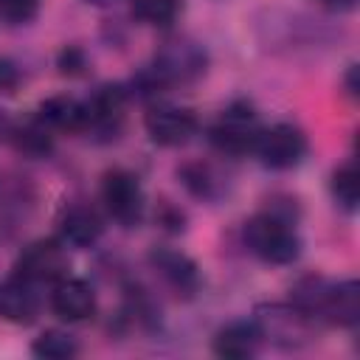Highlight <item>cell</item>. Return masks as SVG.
Segmentation results:
<instances>
[{
  "label": "cell",
  "instance_id": "cell-23",
  "mask_svg": "<svg viewBox=\"0 0 360 360\" xmlns=\"http://www.w3.org/2000/svg\"><path fill=\"white\" fill-rule=\"evenodd\" d=\"M17 84H20V68L11 59L0 56V93H11Z\"/></svg>",
  "mask_w": 360,
  "mask_h": 360
},
{
  "label": "cell",
  "instance_id": "cell-2",
  "mask_svg": "<svg viewBox=\"0 0 360 360\" xmlns=\"http://www.w3.org/2000/svg\"><path fill=\"white\" fill-rule=\"evenodd\" d=\"M205 65H208V56L200 42L188 37H172L155 51L152 65L138 76L141 82H135V87L143 90L141 96H158L172 84L197 82L205 73Z\"/></svg>",
  "mask_w": 360,
  "mask_h": 360
},
{
  "label": "cell",
  "instance_id": "cell-10",
  "mask_svg": "<svg viewBox=\"0 0 360 360\" xmlns=\"http://www.w3.org/2000/svg\"><path fill=\"white\" fill-rule=\"evenodd\" d=\"M51 312L68 323L87 321L96 312V292L84 278L65 276L56 284H51Z\"/></svg>",
  "mask_w": 360,
  "mask_h": 360
},
{
  "label": "cell",
  "instance_id": "cell-11",
  "mask_svg": "<svg viewBox=\"0 0 360 360\" xmlns=\"http://www.w3.org/2000/svg\"><path fill=\"white\" fill-rule=\"evenodd\" d=\"M56 225H59V239L73 248H93L104 233V217L87 202L65 205Z\"/></svg>",
  "mask_w": 360,
  "mask_h": 360
},
{
  "label": "cell",
  "instance_id": "cell-21",
  "mask_svg": "<svg viewBox=\"0 0 360 360\" xmlns=\"http://www.w3.org/2000/svg\"><path fill=\"white\" fill-rule=\"evenodd\" d=\"M332 197L340 208L346 211H354L357 208V197H360V186H357V172H354V163H343L340 169H335L332 174Z\"/></svg>",
  "mask_w": 360,
  "mask_h": 360
},
{
  "label": "cell",
  "instance_id": "cell-25",
  "mask_svg": "<svg viewBox=\"0 0 360 360\" xmlns=\"http://www.w3.org/2000/svg\"><path fill=\"white\" fill-rule=\"evenodd\" d=\"M11 127H14V124H11V121L6 118V112L0 110V141H3V138H8V132H11Z\"/></svg>",
  "mask_w": 360,
  "mask_h": 360
},
{
  "label": "cell",
  "instance_id": "cell-13",
  "mask_svg": "<svg viewBox=\"0 0 360 360\" xmlns=\"http://www.w3.org/2000/svg\"><path fill=\"white\" fill-rule=\"evenodd\" d=\"M149 264L155 267V273L177 292V295H194L197 287H200V273H197V264L180 253V250H172V248H155L149 253Z\"/></svg>",
  "mask_w": 360,
  "mask_h": 360
},
{
  "label": "cell",
  "instance_id": "cell-26",
  "mask_svg": "<svg viewBox=\"0 0 360 360\" xmlns=\"http://www.w3.org/2000/svg\"><path fill=\"white\" fill-rule=\"evenodd\" d=\"M84 3H90V6H110V3H115V0H84Z\"/></svg>",
  "mask_w": 360,
  "mask_h": 360
},
{
  "label": "cell",
  "instance_id": "cell-5",
  "mask_svg": "<svg viewBox=\"0 0 360 360\" xmlns=\"http://www.w3.org/2000/svg\"><path fill=\"white\" fill-rule=\"evenodd\" d=\"M101 202L112 222L121 228H135L143 219L146 197L138 174L129 169H110L101 177Z\"/></svg>",
  "mask_w": 360,
  "mask_h": 360
},
{
  "label": "cell",
  "instance_id": "cell-20",
  "mask_svg": "<svg viewBox=\"0 0 360 360\" xmlns=\"http://www.w3.org/2000/svg\"><path fill=\"white\" fill-rule=\"evenodd\" d=\"M132 17L146 25H169L183 8V0H129Z\"/></svg>",
  "mask_w": 360,
  "mask_h": 360
},
{
  "label": "cell",
  "instance_id": "cell-6",
  "mask_svg": "<svg viewBox=\"0 0 360 360\" xmlns=\"http://www.w3.org/2000/svg\"><path fill=\"white\" fill-rule=\"evenodd\" d=\"M307 135L295 127V124H273V127H262V135L256 141V155L262 160V166L273 169V172H287L295 169L304 158H307Z\"/></svg>",
  "mask_w": 360,
  "mask_h": 360
},
{
  "label": "cell",
  "instance_id": "cell-18",
  "mask_svg": "<svg viewBox=\"0 0 360 360\" xmlns=\"http://www.w3.org/2000/svg\"><path fill=\"white\" fill-rule=\"evenodd\" d=\"M8 141L14 143V149L25 158H48L53 149V129L45 127L37 115L20 127H11Z\"/></svg>",
  "mask_w": 360,
  "mask_h": 360
},
{
  "label": "cell",
  "instance_id": "cell-15",
  "mask_svg": "<svg viewBox=\"0 0 360 360\" xmlns=\"http://www.w3.org/2000/svg\"><path fill=\"white\" fill-rule=\"evenodd\" d=\"M177 174L183 180L186 191L197 200H205V202L219 200L228 188V180L222 177V172L214 163H205V160H188V163L180 166Z\"/></svg>",
  "mask_w": 360,
  "mask_h": 360
},
{
  "label": "cell",
  "instance_id": "cell-19",
  "mask_svg": "<svg viewBox=\"0 0 360 360\" xmlns=\"http://www.w3.org/2000/svg\"><path fill=\"white\" fill-rule=\"evenodd\" d=\"M31 352L42 360H68V357H76L79 354V343L73 335L62 332V329H45L34 343H31Z\"/></svg>",
  "mask_w": 360,
  "mask_h": 360
},
{
  "label": "cell",
  "instance_id": "cell-17",
  "mask_svg": "<svg viewBox=\"0 0 360 360\" xmlns=\"http://www.w3.org/2000/svg\"><path fill=\"white\" fill-rule=\"evenodd\" d=\"M34 208V188L25 177H0V222H20Z\"/></svg>",
  "mask_w": 360,
  "mask_h": 360
},
{
  "label": "cell",
  "instance_id": "cell-14",
  "mask_svg": "<svg viewBox=\"0 0 360 360\" xmlns=\"http://www.w3.org/2000/svg\"><path fill=\"white\" fill-rule=\"evenodd\" d=\"M262 329L256 321H231L214 335V354L225 360H245L259 352Z\"/></svg>",
  "mask_w": 360,
  "mask_h": 360
},
{
  "label": "cell",
  "instance_id": "cell-8",
  "mask_svg": "<svg viewBox=\"0 0 360 360\" xmlns=\"http://www.w3.org/2000/svg\"><path fill=\"white\" fill-rule=\"evenodd\" d=\"M146 135L152 138V143L158 146H183L188 143L197 129H200V118L194 115V110L188 107H172V104H155L146 118H143Z\"/></svg>",
  "mask_w": 360,
  "mask_h": 360
},
{
  "label": "cell",
  "instance_id": "cell-24",
  "mask_svg": "<svg viewBox=\"0 0 360 360\" xmlns=\"http://www.w3.org/2000/svg\"><path fill=\"white\" fill-rule=\"evenodd\" d=\"M82 68H84V56H82V51H79V48H65L62 56H59V70L76 76V73H82Z\"/></svg>",
  "mask_w": 360,
  "mask_h": 360
},
{
  "label": "cell",
  "instance_id": "cell-3",
  "mask_svg": "<svg viewBox=\"0 0 360 360\" xmlns=\"http://www.w3.org/2000/svg\"><path fill=\"white\" fill-rule=\"evenodd\" d=\"M245 245L264 264H292L301 253L292 222L276 211H262L245 222Z\"/></svg>",
  "mask_w": 360,
  "mask_h": 360
},
{
  "label": "cell",
  "instance_id": "cell-9",
  "mask_svg": "<svg viewBox=\"0 0 360 360\" xmlns=\"http://www.w3.org/2000/svg\"><path fill=\"white\" fill-rule=\"evenodd\" d=\"M124 110H127V90L124 87H118V84L98 87L84 101V129L82 132L115 138L121 124H124Z\"/></svg>",
  "mask_w": 360,
  "mask_h": 360
},
{
  "label": "cell",
  "instance_id": "cell-1",
  "mask_svg": "<svg viewBox=\"0 0 360 360\" xmlns=\"http://www.w3.org/2000/svg\"><path fill=\"white\" fill-rule=\"evenodd\" d=\"M290 304L304 318H318L338 326H354L360 321V287L354 278L329 281L323 276H307L292 287Z\"/></svg>",
  "mask_w": 360,
  "mask_h": 360
},
{
  "label": "cell",
  "instance_id": "cell-4",
  "mask_svg": "<svg viewBox=\"0 0 360 360\" xmlns=\"http://www.w3.org/2000/svg\"><path fill=\"white\" fill-rule=\"evenodd\" d=\"M262 135V121L256 115V110L248 101H233L228 104L214 124L208 127V141L217 152L222 155H248L256 149V141Z\"/></svg>",
  "mask_w": 360,
  "mask_h": 360
},
{
  "label": "cell",
  "instance_id": "cell-7",
  "mask_svg": "<svg viewBox=\"0 0 360 360\" xmlns=\"http://www.w3.org/2000/svg\"><path fill=\"white\" fill-rule=\"evenodd\" d=\"M68 250L62 239H34L14 262V273L31 284H56L68 276Z\"/></svg>",
  "mask_w": 360,
  "mask_h": 360
},
{
  "label": "cell",
  "instance_id": "cell-12",
  "mask_svg": "<svg viewBox=\"0 0 360 360\" xmlns=\"http://www.w3.org/2000/svg\"><path fill=\"white\" fill-rule=\"evenodd\" d=\"M39 292L37 284L25 281L22 276H11L0 281V318L17 326H28L39 315Z\"/></svg>",
  "mask_w": 360,
  "mask_h": 360
},
{
  "label": "cell",
  "instance_id": "cell-16",
  "mask_svg": "<svg viewBox=\"0 0 360 360\" xmlns=\"http://www.w3.org/2000/svg\"><path fill=\"white\" fill-rule=\"evenodd\" d=\"M37 118L51 129L82 132L84 129V101L73 96H51L37 107Z\"/></svg>",
  "mask_w": 360,
  "mask_h": 360
},
{
  "label": "cell",
  "instance_id": "cell-22",
  "mask_svg": "<svg viewBox=\"0 0 360 360\" xmlns=\"http://www.w3.org/2000/svg\"><path fill=\"white\" fill-rule=\"evenodd\" d=\"M39 14V0H0V20L25 25Z\"/></svg>",
  "mask_w": 360,
  "mask_h": 360
}]
</instances>
